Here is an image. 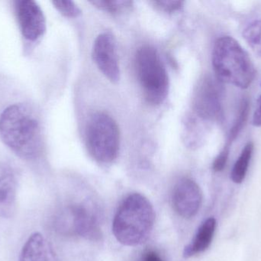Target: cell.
Listing matches in <instances>:
<instances>
[{
  "label": "cell",
  "mask_w": 261,
  "mask_h": 261,
  "mask_svg": "<svg viewBox=\"0 0 261 261\" xmlns=\"http://www.w3.org/2000/svg\"><path fill=\"white\" fill-rule=\"evenodd\" d=\"M0 137L21 159L32 160L41 154V125L33 110L25 104H13L3 110L0 116Z\"/></svg>",
  "instance_id": "1"
},
{
  "label": "cell",
  "mask_w": 261,
  "mask_h": 261,
  "mask_svg": "<svg viewBox=\"0 0 261 261\" xmlns=\"http://www.w3.org/2000/svg\"><path fill=\"white\" fill-rule=\"evenodd\" d=\"M155 213L150 201L139 193L124 199L116 211L113 232L116 240L125 246H138L150 237Z\"/></svg>",
  "instance_id": "2"
},
{
  "label": "cell",
  "mask_w": 261,
  "mask_h": 261,
  "mask_svg": "<svg viewBox=\"0 0 261 261\" xmlns=\"http://www.w3.org/2000/svg\"><path fill=\"white\" fill-rule=\"evenodd\" d=\"M213 66L221 82L240 88H248L255 78V67L249 55L230 36L222 37L215 43Z\"/></svg>",
  "instance_id": "3"
},
{
  "label": "cell",
  "mask_w": 261,
  "mask_h": 261,
  "mask_svg": "<svg viewBox=\"0 0 261 261\" xmlns=\"http://www.w3.org/2000/svg\"><path fill=\"white\" fill-rule=\"evenodd\" d=\"M135 67L147 102L152 105L162 104L168 94L169 78L158 51L151 46H141L135 55Z\"/></svg>",
  "instance_id": "4"
},
{
  "label": "cell",
  "mask_w": 261,
  "mask_h": 261,
  "mask_svg": "<svg viewBox=\"0 0 261 261\" xmlns=\"http://www.w3.org/2000/svg\"><path fill=\"white\" fill-rule=\"evenodd\" d=\"M86 142L92 157L108 164L117 158L120 147V133L117 124L107 113H93L87 123Z\"/></svg>",
  "instance_id": "5"
},
{
  "label": "cell",
  "mask_w": 261,
  "mask_h": 261,
  "mask_svg": "<svg viewBox=\"0 0 261 261\" xmlns=\"http://www.w3.org/2000/svg\"><path fill=\"white\" fill-rule=\"evenodd\" d=\"M56 225L58 231L64 234L92 242H99L102 237L99 218L88 202H79L66 208L58 216Z\"/></svg>",
  "instance_id": "6"
},
{
  "label": "cell",
  "mask_w": 261,
  "mask_h": 261,
  "mask_svg": "<svg viewBox=\"0 0 261 261\" xmlns=\"http://www.w3.org/2000/svg\"><path fill=\"white\" fill-rule=\"evenodd\" d=\"M222 88L210 77L203 78L195 92L193 108L196 115L206 122L220 121L223 117Z\"/></svg>",
  "instance_id": "7"
},
{
  "label": "cell",
  "mask_w": 261,
  "mask_h": 261,
  "mask_svg": "<svg viewBox=\"0 0 261 261\" xmlns=\"http://www.w3.org/2000/svg\"><path fill=\"white\" fill-rule=\"evenodd\" d=\"M92 56L102 75L112 82L119 81L120 67L117 46L116 38L111 33L104 32L96 37L93 43Z\"/></svg>",
  "instance_id": "8"
},
{
  "label": "cell",
  "mask_w": 261,
  "mask_h": 261,
  "mask_svg": "<svg viewBox=\"0 0 261 261\" xmlns=\"http://www.w3.org/2000/svg\"><path fill=\"white\" fill-rule=\"evenodd\" d=\"M15 13L22 36L29 41H35L46 32V19L39 6L32 0L15 2Z\"/></svg>",
  "instance_id": "9"
},
{
  "label": "cell",
  "mask_w": 261,
  "mask_h": 261,
  "mask_svg": "<svg viewBox=\"0 0 261 261\" xmlns=\"http://www.w3.org/2000/svg\"><path fill=\"white\" fill-rule=\"evenodd\" d=\"M202 191L197 183L190 178H182L173 188L172 203L173 209L184 219H192L200 209Z\"/></svg>",
  "instance_id": "10"
},
{
  "label": "cell",
  "mask_w": 261,
  "mask_h": 261,
  "mask_svg": "<svg viewBox=\"0 0 261 261\" xmlns=\"http://www.w3.org/2000/svg\"><path fill=\"white\" fill-rule=\"evenodd\" d=\"M17 178L8 163L0 164V217L10 219L16 209Z\"/></svg>",
  "instance_id": "11"
},
{
  "label": "cell",
  "mask_w": 261,
  "mask_h": 261,
  "mask_svg": "<svg viewBox=\"0 0 261 261\" xmlns=\"http://www.w3.org/2000/svg\"><path fill=\"white\" fill-rule=\"evenodd\" d=\"M19 261H57L50 242L41 233H34L23 246Z\"/></svg>",
  "instance_id": "12"
},
{
  "label": "cell",
  "mask_w": 261,
  "mask_h": 261,
  "mask_svg": "<svg viewBox=\"0 0 261 261\" xmlns=\"http://www.w3.org/2000/svg\"><path fill=\"white\" fill-rule=\"evenodd\" d=\"M216 228V221L214 218L206 219L199 227L191 243L186 247L184 257L189 258L206 251L211 245Z\"/></svg>",
  "instance_id": "13"
},
{
  "label": "cell",
  "mask_w": 261,
  "mask_h": 261,
  "mask_svg": "<svg viewBox=\"0 0 261 261\" xmlns=\"http://www.w3.org/2000/svg\"><path fill=\"white\" fill-rule=\"evenodd\" d=\"M253 151H254V144L252 142H248L242 150V153L234 163L231 171V179L234 183H242L245 179Z\"/></svg>",
  "instance_id": "14"
},
{
  "label": "cell",
  "mask_w": 261,
  "mask_h": 261,
  "mask_svg": "<svg viewBox=\"0 0 261 261\" xmlns=\"http://www.w3.org/2000/svg\"><path fill=\"white\" fill-rule=\"evenodd\" d=\"M248 114H249V102L247 99H242L239 104V113L233 123L232 127L228 132L227 142L225 146L231 147L232 143L236 140V138L240 134L241 132L245 127Z\"/></svg>",
  "instance_id": "15"
},
{
  "label": "cell",
  "mask_w": 261,
  "mask_h": 261,
  "mask_svg": "<svg viewBox=\"0 0 261 261\" xmlns=\"http://www.w3.org/2000/svg\"><path fill=\"white\" fill-rule=\"evenodd\" d=\"M243 36L254 54L261 57V20L251 23L244 30Z\"/></svg>",
  "instance_id": "16"
},
{
  "label": "cell",
  "mask_w": 261,
  "mask_h": 261,
  "mask_svg": "<svg viewBox=\"0 0 261 261\" xmlns=\"http://www.w3.org/2000/svg\"><path fill=\"white\" fill-rule=\"evenodd\" d=\"M92 4L99 9L110 12L112 14H119L129 10L132 7V2L130 1H113V0H98L92 1Z\"/></svg>",
  "instance_id": "17"
},
{
  "label": "cell",
  "mask_w": 261,
  "mask_h": 261,
  "mask_svg": "<svg viewBox=\"0 0 261 261\" xmlns=\"http://www.w3.org/2000/svg\"><path fill=\"white\" fill-rule=\"evenodd\" d=\"M52 3L58 12L68 18H76L81 14V9L73 2L63 0V1H54Z\"/></svg>",
  "instance_id": "18"
},
{
  "label": "cell",
  "mask_w": 261,
  "mask_h": 261,
  "mask_svg": "<svg viewBox=\"0 0 261 261\" xmlns=\"http://www.w3.org/2000/svg\"><path fill=\"white\" fill-rule=\"evenodd\" d=\"M152 3L156 6V8L159 9L160 10L172 13V12H175L176 11L179 10L184 6V2L173 1V0L168 1V0H166V1H154Z\"/></svg>",
  "instance_id": "19"
},
{
  "label": "cell",
  "mask_w": 261,
  "mask_h": 261,
  "mask_svg": "<svg viewBox=\"0 0 261 261\" xmlns=\"http://www.w3.org/2000/svg\"><path fill=\"white\" fill-rule=\"evenodd\" d=\"M230 148L231 147L225 146L220 153L218 155L217 157L216 158L214 162H213V169L214 171L221 172L224 170L225 165H226L228 156H229Z\"/></svg>",
  "instance_id": "20"
},
{
  "label": "cell",
  "mask_w": 261,
  "mask_h": 261,
  "mask_svg": "<svg viewBox=\"0 0 261 261\" xmlns=\"http://www.w3.org/2000/svg\"><path fill=\"white\" fill-rule=\"evenodd\" d=\"M253 124L257 127H261V95L257 100L255 111L253 116Z\"/></svg>",
  "instance_id": "21"
},
{
  "label": "cell",
  "mask_w": 261,
  "mask_h": 261,
  "mask_svg": "<svg viewBox=\"0 0 261 261\" xmlns=\"http://www.w3.org/2000/svg\"><path fill=\"white\" fill-rule=\"evenodd\" d=\"M141 261H164L161 256L154 251H147L143 254Z\"/></svg>",
  "instance_id": "22"
}]
</instances>
